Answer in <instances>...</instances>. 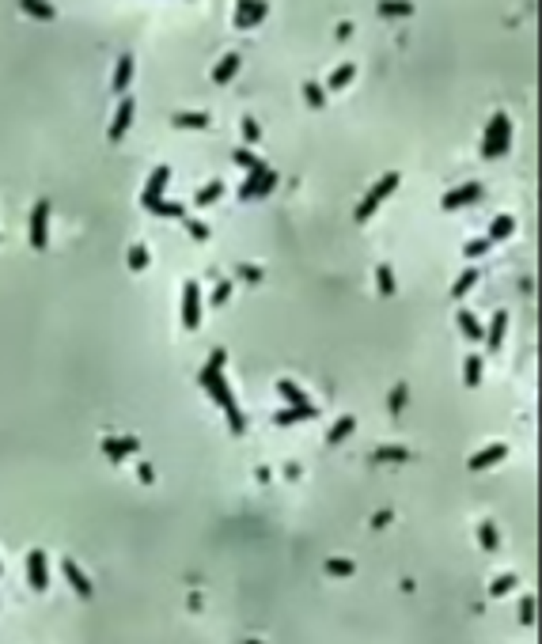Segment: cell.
<instances>
[{
	"label": "cell",
	"mask_w": 542,
	"mask_h": 644,
	"mask_svg": "<svg viewBox=\"0 0 542 644\" xmlns=\"http://www.w3.org/2000/svg\"><path fill=\"white\" fill-rule=\"evenodd\" d=\"M353 429H357V417H353V413H349V417H342V421H338V424H334V429H330V436H326V444H342V440H345V436H349V432H353Z\"/></svg>",
	"instance_id": "1f68e13d"
},
{
	"label": "cell",
	"mask_w": 542,
	"mask_h": 644,
	"mask_svg": "<svg viewBox=\"0 0 542 644\" xmlns=\"http://www.w3.org/2000/svg\"><path fill=\"white\" fill-rule=\"evenodd\" d=\"M167 182H171V167H156V171L148 175V182H144V190H141V205L152 208L156 201H164Z\"/></svg>",
	"instance_id": "52a82bcc"
},
{
	"label": "cell",
	"mask_w": 542,
	"mask_h": 644,
	"mask_svg": "<svg viewBox=\"0 0 542 644\" xmlns=\"http://www.w3.org/2000/svg\"><path fill=\"white\" fill-rule=\"evenodd\" d=\"M478 546H482L485 553H497L500 550V535H497V527H493L489 519L478 523Z\"/></svg>",
	"instance_id": "4316f807"
},
{
	"label": "cell",
	"mask_w": 542,
	"mask_h": 644,
	"mask_svg": "<svg viewBox=\"0 0 542 644\" xmlns=\"http://www.w3.org/2000/svg\"><path fill=\"white\" fill-rule=\"evenodd\" d=\"M133 69H137L133 53H121L118 64H114V76H110V87H114L118 95H125V91H129V84H133Z\"/></svg>",
	"instance_id": "7c38bea8"
},
{
	"label": "cell",
	"mask_w": 542,
	"mask_h": 644,
	"mask_svg": "<svg viewBox=\"0 0 542 644\" xmlns=\"http://www.w3.org/2000/svg\"><path fill=\"white\" fill-rule=\"evenodd\" d=\"M27 580H30L35 591H46V587H50V561H46V550L27 553Z\"/></svg>",
	"instance_id": "9c48e42d"
},
{
	"label": "cell",
	"mask_w": 542,
	"mask_h": 644,
	"mask_svg": "<svg viewBox=\"0 0 542 644\" xmlns=\"http://www.w3.org/2000/svg\"><path fill=\"white\" fill-rule=\"evenodd\" d=\"M141 447L133 436H125V440H118V436H107L103 440V455L110 458V463H125V455H133V451Z\"/></svg>",
	"instance_id": "4fadbf2b"
},
{
	"label": "cell",
	"mask_w": 542,
	"mask_h": 644,
	"mask_svg": "<svg viewBox=\"0 0 542 644\" xmlns=\"http://www.w3.org/2000/svg\"><path fill=\"white\" fill-rule=\"evenodd\" d=\"M505 334H508V311H497V315H493V322H489V330H485V337H482V341L489 345V349H500V345H505Z\"/></svg>",
	"instance_id": "2e32d148"
},
{
	"label": "cell",
	"mask_w": 542,
	"mask_h": 644,
	"mask_svg": "<svg viewBox=\"0 0 542 644\" xmlns=\"http://www.w3.org/2000/svg\"><path fill=\"white\" fill-rule=\"evenodd\" d=\"M508 148H512V122H508L505 110H497V114L489 118V125H485L482 156H485V159H500Z\"/></svg>",
	"instance_id": "7a4b0ae2"
},
{
	"label": "cell",
	"mask_w": 542,
	"mask_h": 644,
	"mask_svg": "<svg viewBox=\"0 0 542 644\" xmlns=\"http://www.w3.org/2000/svg\"><path fill=\"white\" fill-rule=\"evenodd\" d=\"M228 300H231V280H216V288H213V296H209V303H213V307H224Z\"/></svg>",
	"instance_id": "74e56055"
},
{
	"label": "cell",
	"mask_w": 542,
	"mask_h": 644,
	"mask_svg": "<svg viewBox=\"0 0 542 644\" xmlns=\"http://www.w3.org/2000/svg\"><path fill=\"white\" fill-rule=\"evenodd\" d=\"M231 159H236V163L243 167V171H254V167L262 163V159H258L250 148H236V152H231Z\"/></svg>",
	"instance_id": "f35d334b"
},
{
	"label": "cell",
	"mask_w": 542,
	"mask_h": 644,
	"mask_svg": "<svg viewBox=\"0 0 542 644\" xmlns=\"http://www.w3.org/2000/svg\"><path fill=\"white\" fill-rule=\"evenodd\" d=\"M270 15V0H239L236 4V27L239 30H250Z\"/></svg>",
	"instance_id": "8992f818"
},
{
	"label": "cell",
	"mask_w": 542,
	"mask_h": 644,
	"mask_svg": "<svg viewBox=\"0 0 542 644\" xmlns=\"http://www.w3.org/2000/svg\"><path fill=\"white\" fill-rule=\"evenodd\" d=\"M19 8H23L27 15H35V19H46V23L58 19V12H53L50 0H19Z\"/></svg>",
	"instance_id": "cb8c5ba5"
},
{
	"label": "cell",
	"mask_w": 542,
	"mask_h": 644,
	"mask_svg": "<svg viewBox=\"0 0 542 644\" xmlns=\"http://www.w3.org/2000/svg\"><path fill=\"white\" fill-rule=\"evenodd\" d=\"M61 573H64V580H69V587L80 595V599H91V595H95L91 576H87V573H84V569H80L72 557H64V561H61Z\"/></svg>",
	"instance_id": "ba28073f"
},
{
	"label": "cell",
	"mask_w": 542,
	"mask_h": 644,
	"mask_svg": "<svg viewBox=\"0 0 542 644\" xmlns=\"http://www.w3.org/2000/svg\"><path fill=\"white\" fill-rule=\"evenodd\" d=\"M133 118H137V102L133 99H121L118 107H114V118H110V129H107L110 141H121V136L129 133V125H133Z\"/></svg>",
	"instance_id": "8fae6325"
},
{
	"label": "cell",
	"mask_w": 542,
	"mask_h": 644,
	"mask_svg": "<svg viewBox=\"0 0 542 644\" xmlns=\"http://www.w3.org/2000/svg\"><path fill=\"white\" fill-rule=\"evenodd\" d=\"M315 417H319V409L315 406H307V409H277V413H273V424H277V429H288V424H300V421H315Z\"/></svg>",
	"instance_id": "9a60e30c"
},
{
	"label": "cell",
	"mask_w": 542,
	"mask_h": 644,
	"mask_svg": "<svg viewBox=\"0 0 542 644\" xmlns=\"http://www.w3.org/2000/svg\"><path fill=\"white\" fill-rule=\"evenodd\" d=\"M326 573L330 576H353V573H357V565H353V561H345V557H330L326 561Z\"/></svg>",
	"instance_id": "e575fe53"
},
{
	"label": "cell",
	"mask_w": 542,
	"mask_h": 644,
	"mask_svg": "<svg viewBox=\"0 0 542 644\" xmlns=\"http://www.w3.org/2000/svg\"><path fill=\"white\" fill-rule=\"evenodd\" d=\"M247 644H262V641H247Z\"/></svg>",
	"instance_id": "7dc6e473"
},
{
	"label": "cell",
	"mask_w": 542,
	"mask_h": 644,
	"mask_svg": "<svg viewBox=\"0 0 542 644\" xmlns=\"http://www.w3.org/2000/svg\"><path fill=\"white\" fill-rule=\"evenodd\" d=\"M399 182H402V175H399V171H387L383 179H379L376 186L368 190V197H364L360 205H357V224H368V220H371V213H376V208L383 205V201L391 197L394 190H399Z\"/></svg>",
	"instance_id": "3957f363"
},
{
	"label": "cell",
	"mask_w": 542,
	"mask_h": 644,
	"mask_svg": "<svg viewBox=\"0 0 542 644\" xmlns=\"http://www.w3.org/2000/svg\"><path fill=\"white\" fill-rule=\"evenodd\" d=\"M505 455H508V444H489V447H482L478 455H471V463L466 466H471V470H489V466L500 463Z\"/></svg>",
	"instance_id": "5bb4252c"
},
{
	"label": "cell",
	"mask_w": 542,
	"mask_h": 644,
	"mask_svg": "<svg viewBox=\"0 0 542 644\" xmlns=\"http://www.w3.org/2000/svg\"><path fill=\"white\" fill-rule=\"evenodd\" d=\"M402 406H406V386H394L391 391V413H399Z\"/></svg>",
	"instance_id": "ee69618b"
},
{
	"label": "cell",
	"mask_w": 542,
	"mask_h": 644,
	"mask_svg": "<svg viewBox=\"0 0 542 644\" xmlns=\"http://www.w3.org/2000/svg\"><path fill=\"white\" fill-rule=\"evenodd\" d=\"M258 136H262L258 122H254V118H243V141H247V144H258Z\"/></svg>",
	"instance_id": "7bdbcfd3"
},
{
	"label": "cell",
	"mask_w": 542,
	"mask_h": 644,
	"mask_svg": "<svg viewBox=\"0 0 542 644\" xmlns=\"http://www.w3.org/2000/svg\"><path fill=\"white\" fill-rule=\"evenodd\" d=\"M463 379H466V386H478V383H482V357H466Z\"/></svg>",
	"instance_id": "d6a6232c"
},
{
	"label": "cell",
	"mask_w": 542,
	"mask_h": 644,
	"mask_svg": "<svg viewBox=\"0 0 542 644\" xmlns=\"http://www.w3.org/2000/svg\"><path fill=\"white\" fill-rule=\"evenodd\" d=\"M129 269H137V273L148 269V247H141V243L129 247Z\"/></svg>",
	"instance_id": "d590c367"
},
{
	"label": "cell",
	"mask_w": 542,
	"mask_h": 644,
	"mask_svg": "<svg viewBox=\"0 0 542 644\" xmlns=\"http://www.w3.org/2000/svg\"><path fill=\"white\" fill-rule=\"evenodd\" d=\"M353 76H357V64H353V61H345V64H338V69L330 72V76H326V84H322V87H326V91H342V87L349 84Z\"/></svg>",
	"instance_id": "d6986e66"
},
{
	"label": "cell",
	"mask_w": 542,
	"mask_h": 644,
	"mask_svg": "<svg viewBox=\"0 0 542 644\" xmlns=\"http://www.w3.org/2000/svg\"><path fill=\"white\" fill-rule=\"evenodd\" d=\"M512 587H516V576H512V573H505V576H497V580L489 584V595H493V599H500V595H508Z\"/></svg>",
	"instance_id": "8d00e7d4"
},
{
	"label": "cell",
	"mask_w": 542,
	"mask_h": 644,
	"mask_svg": "<svg viewBox=\"0 0 542 644\" xmlns=\"http://www.w3.org/2000/svg\"><path fill=\"white\" fill-rule=\"evenodd\" d=\"M376 12L383 15V19H394V15H414V4H410V0H379Z\"/></svg>",
	"instance_id": "484cf974"
},
{
	"label": "cell",
	"mask_w": 542,
	"mask_h": 644,
	"mask_svg": "<svg viewBox=\"0 0 542 644\" xmlns=\"http://www.w3.org/2000/svg\"><path fill=\"white\" fill-rule=\"evenodd\" d=\"M304 99L311 102L315 110H322V107H326V87H322L319 80H307V84H304Z\"/></svg>",
	"instance_id": "4dcf8cb0"
},
{
	"label": "cell",
	"mask_w": 542,
	"mask_h": 644,
	"mask_svg": "<svg viewBox=\"0 0 542 644\" xmlns=\"http://www.w3.org/2000/svg\"><path fill=\"white\" fill-rule=\"evenodd\" d=\"M478 197H482V182H466V186H459V190H448V193H444L440 208H444V213H455V208H463V205H474Z\"/></svg>",
	"instance_id": "30bf717a"
},
{
	"label": "cell",
	"mask_w": 542,
	"mask_h": 644,
	"mask_svg": "<svg viewBox=\"0 0 542 644\" xmlns=\"http://www.w3.org/2000/svg\"><path fill=\"white\" fill-rule=\"evenodd\" d=\"M148 213L152 216H186V205H179V201H156Z\"/></svg>",
	"instance_id": "836d02e7"
},
{
	"label": "cell",
	"mask_w": 542,
	"mask_h": 644,
	"mask_svg": "<svg viewBox=\"0 0 542 644\" xmlns=\"http://www.w3.org/2000/svg\"><path fill=\"white\" fill-rule=\"evenodd\" d=\"M277 394H281V398H285L292 409H307V406H311V398H307V394H304L292 379H277Z\"/></svg>",
	"instance_id": "ac0fdd59"
},
{
	"label": "cell",
	"mask_w": 542,
	"mask_h": 644,
	"mask_svg": "<svg viewBox=\"0 0 542 644\" xmlns=\"http://www.w3.org/2000/svg\"><path fill=\"white\" fill-rule=\"evenodd\" d=\"M220 197H224V182H220V179H213V182H205V186L193 193V205L209 208V205H216Z\"/></svg>",
	"instance_id": "ffe728a7"
},
{
	"label": "cell",
	"mask_w": 542,
	"mask_h": 644,
	"mask_svg": "<svg viewBox=\"0 0 542 644\" xmlns=\"http://www.w3.org/2000/svg\"><path fill=\"white\" fill-rule=\"evenodd\" d=\"M224 364H228V352H224V349H213V352H209L205 368H201V386H205L209 398H213L216 406L224 409V417H228V429L236 432V436H243V432H247V417H243L236 394H231V386H228Z\"/></svg>",
	"instance_id": "6da1fadb"
},
{
	"label": "cell",
	"mask_w": 542,
	"mask_h": 644,
	"mask_svg": "<svg viewBox=\"0 0 542 644\" xmlns=\"http://www.w3.org/2000/svg\"><path fill=\"white\" fill-rule=\"evenodd\" d=\"M171 122L179 129H209V114H201V110H190V114H186L182 110V114H175Z\"/></svg>",
	"instance_id": "f546056e"
},
{
	"label": "cell",
	"mask_w": 542,
	"mask_h": 644,
	"mask_svg": "<svg viewBox=\"0 0 542 644\" xmlns=\"http://www.w3.org/2000/svg\"><path fill=\"white\" fill-rule=\"evenodd\" d=\"M459 330H463V337H466V341H482V337H485V330H482V322H478V315H471V311H463V307H459Z\"/></svg>",
	"instance_id": "44dd1931"
},
{
	"label": "cell",
	"mask_w": 542,
	"mask_h": 644,
	"mask_svg": "<svg viewBox=\"0 0 542 644\" xmlns=\"http://www.w3.org/2000/svg\"><path fill=\"white\" fill-rule=\"evenodd\" d=\"M186 231H190L198 243H205L209 239V224H201V220H193V216H186Z\"/></svg>",
	"instance_id": "ab89813d"
},
{
	"label": "cell",
	"mask_w": 542,
	"mask_h": 644,
	"mask_svg": "<svg viewBox=\"0 0 542 644\" xmlns=\"http://www.w3.org/2000/svg\"><path fill=\"white\" fill-rule=\"evenodd\" d=\"M512 231H516V220H512V216H497V220L489 224V235H485V239H489V243H500V239H508Z\"/></svg>",
	"instance_id": "83f0119b"
},
{
	"label": "cell",
	"mask_w": 542,
	"mask_h": 644,
	"mask_svg": "<svg viewBox=\"0 0 542 644\" xmlns=\"http://www.w3.org/2000/svg\"><path fill=\"white\" fill-rule=\"evenodd\" d=\"M239 273L247 280H262V269H258V265H239Z\"/></svg>",
	"instance_id": "f6af8a7d"
},
{
	"label": "cell",
	"mask_w": 542,
	"mask_h": 644,
	"mask_svg": "<svg viewBox=\"0 0 542 644\" xmlns=\"http://www.w3.org/2000/svg\"><path fill=\"white\" fill-rule=\"evenodd\" d=\"M371 523H376V527H387V523H391V512H376L371 515Z\"/></svg>",
	"instance_id": "bcb514c9"
},
{
	"label": "cell",
	"mask_w": 542,
	"mask_h": 644,
	"mask_svg": "<svg viewBox=\"0 0 542 644\" xmlns=\"http://www.w3.org/2000/svg\"><path fill=\"white\" fill-rule=\"evenodd\" d=\"M489 247H493L489 239H471V243L463 247V254H466V258H482L485 251H489Z\"/></svg>",
	"instance_id": "b9f144b4"
},
{
	"label": "cell",
	"mask_w": 542,
	"mask_h": 644,
	"mask_svg": "<svg viewBox=\"0 0 542 644\" xmlns=\"http://www.w3.org/2000/svg\"><path fill=\"white\" fill-rule=\"evenodd\" d=\"M30 247H35V251H46V247H50V201L46 197L30 208Z\"/></svg>",
	"instance_id": "5b68a950"
},
{
	"label": "cell",
	"mask_w": 542,
	"mask_h": 644,
	"mask_svg": "<svg viewBox=\"0 0 542 644\" xmlns=\"http://www.w3.org/2000/svg\"><path fill=\"white\" fill-rule=\"evenodd\" d=\"M478 277H482L478 269H463V273H459V277H455V285H451V300H463V296L471 292L474 285H478Z\"/></svg>",
	"instance_id": "d4e9b609"
},
{
	"label": "cell",
	"mask_w": 542,
	"mask_h": 644,
	"mask_svg": "<svg viewBox=\"0 0 542 644\" xmlns=\"http://www.w3.org/2000/svg\"><path fill=\"white\" fill-rule=\"evenodd\" d=\"M239 64H243V57H239L236 50H231V53H224V57L216 61V69H213V84H228V80L239 72Z\"/></svg>",
	"instance_id": "e0dca14e"
},
{
	"label": "cell",
	"mask_w": 542,
	"mask_h": 644,
	"mask_svg": "<svg viewBox=\"0 0 542 644\" xmlns=\"http://www.w3.org/2000/svg\"><path fill=\"white\" fill-rule=\"evenodd\" d=\"M376 285H379V292H383V296H394V292H399V285H394V269H391L387 262L376 265Z\"/></svg>",
	"instance_id": "f1b7e54d"
},
{
	"label": "cell",
	"mask_w": 542,
	"mask_h": 644,
	"mask_svg": "<svg viewBox=\"0 0 542 644\" xmlns=\"http://www.w3.org/2000/svg\"><path fill=\"white\" fill-rule=\"evenodd\" d=\"M520 622H523V625L535 622V595H523V602H520Z\"/></svg>",
	"instance_id": "60d3db41"
},
{
	"label": "cell",
	"mask_w": 542,
	"mask_h": 644,
	"mask_svg": "<svg viewBox=\"0 0 542 644\" xmlns=\"http://www.w3.org/2000/svg\"><path fill=\"white\" fill-rule=\"evenodd\" d=\"M265 175H270V167H265V163H258L254 171L247 175V182H243V186H239V201H250V197H254V193H258V186H262V179H265Z\"/></svg>",
	"instance_id": "7402d4cb"
},
{
	"label": "cell",
	"mask_w": 542,
	"mask_h": 644,
	"mask_svg": "<svg viewBox=\"0 0 542 644\" xmlns=\"http://www.w3.org/2000/svg\"><path fill=\"white\" fill-rule=\"evenodd\" d=\"M201 311H205L201 285H198V280H186V285H182V326L186 330H198L201 326Z\"/></svg>",
	"instance_id": "277c9868"
},
{
	"label": "cell",
	"mask_w": 542,
	"mask_h": 644,
	"mask_svg": "<svg viewBox=\"0 0 542 644\" xmlns=\"http://www.w3.org/2000/svg\"><path fill=\"white\" fill-rule=\"evenodd\" d=\"M371 458H376V463H406L410 451L402 447V444H383V447L371 451Z\"/></svg>",
	"instance_id": "603a6c76"
}]
</instances>
